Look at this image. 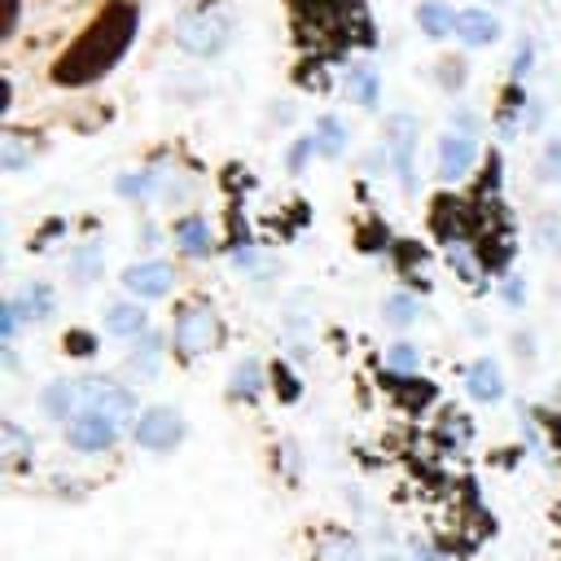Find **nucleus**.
I'll list each match as a JSON object with an SVG mask.
<instances>
[{
    "instance_id": "f257e3e1",
    "label": "nucleus",
    "mask_w": 561,
    "mask_h": 561,
    "mask_svg": "<svg viewBox=\"0 0 561 561\" xmlns=\"http://www.w3.org/2000/svg\"><path fill=\"white\" fill-rule=\"evenodd\" d=\"M136 22H140L136 0H110V4L83 26V35L53 61V83H61V88H83V83H96L101 75H110V70L123 61V53L131 48Z\"/></svg>"
},
{
    "instance_id": "f03ea898",
    "label": "nucleus",
    "mask_w": 561,
    "mask_h": 561,
    "mask_svg": "<svg viewBox=\"0 0 561 561\" xmlns=\"http://www.w3.org/2000/svg\"><path fill=\"white\" fill-rule=\"evenodd\" d=\"M228 39H232V18L224 9H215V4L188 9L175 22V44L184 53H193V57H219L228 48Z\"/></svg>"
},
{
    "instance_id": "7ed1b4c3",
    "label": "nucleus",
    "mask_w": 561,
    "mask_h": 561,
    "mask_svg": "<svg viewBox=\"0 0 561 561\" xmlns=\"http://www.w3.org/2000/svg\"><path fill=\"white\" fill-rule=\"evenodd\" d=\"M171 337H175V351L184 359H197L206 355L215 342H219V316L206 298H184L175 307V324H171Z\"/></svg>"
},
{
    "instance_id": "20e7f679",
    "label": "nucleus",
    "mask_w": 561,
    "mask_h": 561,
    "mask_svg": "<svg viewBox=\"0 0 561 561\" xmlns=\"http://www.w3.org/2000/svg\"><path fill=\"white\" fill-rule=\"evenodd\" d=\"M386 149H390V158H394V171H399V180H403V188L412 193L416 188V167H412V149H416V118L412 114H390L386 118Z\"/></svg>"
},
{
    "instance_id": "39448f33",
    "label": "nucleus",
    "mask_w": 561,
    "mask_h": 561,
    "mask_svg": "<svg viewBox=\"0 0 561 561\" xmlns=\"http://www.w3.org/2000/svg\"><path fill=\"white\" fill-rule=\"evenodd\" d=\"M184 438V421L171 408H145L136 421V443L149 451H171Z\"/></svg>"
},
{
    "instance_id": "423d86ee",
    "label": "nucleus",
    "mask_w": 561,
    "mask_h": 561,
    "mask_svg": "<svg viewBox=\"0 0 561 561\" xmlns=\"http://www.w3.org/2000/svg\"><path fill=\"white\" fill-rule=\"evenodd\" d=\"M88 390H83V403H88V412H96V416H105V421H114L118 430L136 416V399L123 390V386H114V381H83Z\"/></svg>"
},
{
    "instance_id": "0eeeda50",
    "label": "nucleus",
    "mask_w": 561,
    "mask_h": 561,
    "mask_svg": "<svg viewBox=\"0 0 561 561\" xmlns=\"http://www.w3.org/2000/svg\"><path fill=\"white\" fill-rule=\"evenodd\" d=\"M123 285L136 298H162L175 285V267L171 263H136V267L123 272Z\"/></svg>"
},
{
    "instance_id": "6e6552de",
    "label": "nucleus",
    "mask_w": 561,
    "mask_h": 561,
    "mask_svg": "<svg viewBox=\"0 0 561 561\" xmlns=\"http://www.w3.org/2000/svg\"><path fill=\"white\" fill-rule=\"evenodd\" d=\"M66 434H70V447H79V451H105L118 438V425L105 421V416H96V412H83V416L70 421Z\"/></svg>"
},
{
    "instance_id": "1a4fd4ad",
    "label": "nucleus",
    "mask_w": 561,
    "mask_h": 561,
    "mask_svg": "<svg viewBox=\"0 0 561 561\" xmlns=\"http://www.w3.org/2000/svg\"><path fill=\"white\" fill-rule=\"evenodd\" d=\"M473 153H478L473 136H465V131L443 136V140H438V175H443V180H460V175H469Z\"/></svg>"
},
{
    "instance_id": "9d476101",
    "label": "nucleus",
    "mask_w": 561,
    "mask_h": 561,
    "mask_svg": "<svg viewBox=\"0 0 561 561\" xmlns=\"http://www.w3.org/2000/svg\"><path fill=\"white\" fill-rule=\"evenodd\" d=\"M451 31L469 48H482V44H495L500 39V22L491 13H482V9H460L456 22H451Z\"/></svg>"
},
{
    "instance_id": "9b49d317",
    "label": "nucleus",
    "mask_w": 561,
    "mask_h": 561,
    "mask_svg": "<svg viewBox=\"0 0 561 561\" xmlns=\"http://www.w3.org/2000/svg\"><path fill=\"white\" fill-rule=\"evenodd\" d=\"M145 307H136V302H114L110 311H105V329L110 333H118V337H140L145 333Z\"/></svg>"
},
{
    "instance_id": "f8f14e48",
    "label": "nucleus",
    "mask_w": 561,
    "mask_h": 561,
    "mask_svg": "<svg viewBox=\"0 0 561 561\" xmlns=\"http://www.w3.org/2000/svg\"><path fill=\"white\" fill-rule=\"evenodd\" d=\"M469 394H473V399H482V403H495V399L504 394L500 368H495L491 359H478V364L469 368Z\"/></svg>"
},
{
    "instance_id": "ddd939ff",
    "label": "nucleus",
    "mask_w": 561,
    "mask_h": 561,
    "mask_svg": "<svg viewBox=\"0 0 561 561\" xmlns=\"http://www.w3.org/2000/svg\"><path fill=\"white\" fill-rule=\"evenodd\" d=\"M175 241L184 245V254H210V228L197 219V215H184L180 224H175Z\"/></svg>"
},
{
    "instance_id": "4468645a",
    "label": "nucleus",
    "mask_w": 561,
    "mask_h": 561,
    "mask_svg": "<svg viewBox=\"0 0 561 561\" xmlns=\"http://www.w3.org/2000/svg\"><path fill=\"white\" fill-rule=\"evenodd\" d=\"M346 92L355 96V105L373 110L377 105V70L373 66H351L346 70Z\"/></svg>"
},
{
    "instance_id": "2eb2a0df",
    "label": "nucleus",
    "mask_w": 561,
    "mask_h": 561,
    "mask_svg": "<svg viewBox=\"0 0 561 561\" xmlns=\"http://www.w3.org/2000/svg\"><path fill=\"white\" fill-rule=\"evenodd\" d=\"M342 145H346V127H342L333 114L316 118V149H320L324 158H337V153H342Z\"/></svg>"
},
{
    "instance_id": "dca6fc26",
    "label": "nucleus",
    "mask_w": 561,
    "mask_h": 561,
    "mask_svg": "<svg viewBox=\"0 0 561 561\" xmlns=\"http://www.w3.org/2000/svg\"><path fill=\"white\" fill-rule=\"evenodd\" d=\"M416 22L425 26V35H430V39H443V35L451 31L456 13H451L447 4H421V9H416Z\"/></svg>"
},
{
    "instance_id": "f3484780",
    "label": "nucleus",
    "mask_w": 561,
    "mask_h": 561,
    "mask_svg": "<svg viewBox=\"0 0 561 561\" xmlns=\"http://www.w3.org/2000/svg\"><path fill=\"white\" fill-rule=\"evenodd\" d=\"M0 434H4V451H0V456H4V465H9V469H13V465H22V460L31 456V438H26L13 421H4V425H0Z\"/></svg>"
},
{
    "instance_id": "a211bd4d",
    "label": "nucleus",
    "mask_w": 561,
    "mask_h": 561,
    "mask_svg": "<svg viewBox=\"0 0 561 561\" xmlns=\"http://www.w3.org/2000/svg\"><path fill=\"white\" fill-rule=\"evenodd\" d=\"M26 162H31V153H26L22 136H18V131H4V136H0V167H4V171H22Z\"/></svg>"
},
{
    "instance_id": "6ab92c4d",
    "label": "nucleus",
    "mask_w": 561,
    "mask_h": 561,
    "mask_svg": "<svg viewBox=\"0 0 561 561\" xmlns=\"http://www.w3.org/2000/svg\"><path fill=\"white\" fill-rule=\"evenodd\" d=\"M75 399H79V390H75L70 381H53V386L44 390V408H48L53 416H70Z\"/></svg>"
},
{
    "instance_id": "aec40b11",
    "label": "nucleus",
    "mask_w": 561,
    "mask_h": 561,
    "mask_svg": "<svg viewBox=\"0 0 561 561\" xmlns=\"http://www.w3.org/2000/svg\"><path fill=\"white\" fill-rule=\"evenodd\" d=\"M316 561H355V539L346 535H324L316 548Z\"/></svg>"
},
{
    "instance_id": "412c9836",
    "label": "nucleus",
    "mask_w": 561,
    "mask_h": 561,
    "mask_svg": "<svg viewBox=\"0 0 561 561\" xmlns=\"http://www.w3.org/2000/svg\"><path fill=\"white\" fill-rule=\"evenodd\" d=\"M13 307H18V316L26 311V316H48V307H53V294L44 289V285H31L22 298H13Z\"/></svg>"
},
{
    "instance_id": "4be33fe9",
    "label": "nucleus",
    "mask_w": 561,
    "mask_h": 561,
    "mask_svg": "<svg viewBox=\"0 0 561 561\" xmlns=\"http://www.w3.org/2000/svg\"><path fill=\"white\" fill-rule=\"evenodd\" d=\"M421 316V307L408 298V294H394V298H386V320L390 324H412Z\"/></svg>"
},
{
    "instance_id": "5701e85b",
    "label": "nucleus",
    "mask_w": 561,
    "mask_h": 561,
    "mask_svg": "<svg viewBox=\"0 0 561 561\" xmlns=\"http://www.w3.org/2000/svg\"><path fill=\"white\" fill-rule=\"evenodd\" d=\"M254 390H259V364L245 359V364H237V373H232V394H254Z\"/></svg>"
},
{
    "instance_id": "b1692460",
    "label": "nucleus",
    "mask_w": 561,
    "mask_h": 561,
    "mask_svg": "<svg viewBox=\"0 0 561 561\" xmlns=\"http://www.w3.org/2000/svg\"><path fill=\"white\" fill-rule=\"evenodd\" d=\"M118 188H123L127 197H145V193H153V171H140V175H123V180H118Z\"/></svg>"
},
{
    "instance_id": "393cba45",
    "label": "nucleus",
    "mask_w": 561,
    "mask_h": 561,
    "mask_svg": "<svg viewBox=\"0 0 561 561\" xmlns=\"http://www.w3.org/2000/svg\"><path fill=\"white\" fill-rule=\"evenodd\" d=\"M158 346H162V342H158L153 333H145V342H136V368L145 364V373H149V368L158 364Z\"/></svg>"
},
{
    "instance_id": "a878e982",
    "label": "nucleus",
    "mask_w": 561,
    "mask_h": 561,
    "mask_svg": "<svg viewBox=\"0 0 561 561\" xmlns=\"http://www.w3.org/2000/svg\"><path fill=\"white\" fill-rule=\"evenodd\" d=\"M92 333H83V329H75V333H66V351L70 355H92Z\"/></svg>"
},
{
    "instance_id": "bb28decb",
    "label": "nucleus",
    "mask_w": 561,
    "mask_h": 561,
    "mask_svg": "<svg viewBox=\"0 0 561 561\" xmlns=\"http://www.w3.org/2000/svg\"><path fill=\"white\" fill-rule=\"evenodd\" d=\"M543 171H548L552 180H561V140H548V149H543Z\"/></svg>"
},
{
    "instance_id": "cd10ccee",
    "label": "nucleus",
    "mask_w": 561,
    "mask_h": 561,
    "mask_svg": "<svg viewBox=\"0 0 561 561\" xmlns=\"http://www.w3.org/2000/svg\"><path fill=\"white\" fill-rule=\"evenodd\" d=\"M75 272H79V276H92V272H96V245H83V250L75 254Z\"/></svg>"
},
{
    "instance_id": "c85d7f7f",
    "label": "nucleus",
    "mask_w": 561,
    "mask_h": 561,
    "mask_svg": "<svg viewBox=\"0 0 561 561\" xmlns=\"http://www.w3.org/2000/svg\"><path fill=\"white\" fill-rule=\"evenodd\" d=\"M311 149H316V136H302V140H298V145H294V149H289V167H294V171H298V167H302V162H307V153H311Z\"/></svg>"
},
{
    "instance_id": "c756f323",
    "label": "nucleus",
    "mask_w": 561,
    "mask_h": 561,
    "mask_svg": "<svg viewBox=\"0 0 561 561\" xmlns=\"http://www.w3.org/2000/svg\"><path fill=\"white\" fill-rule=\"evenodd\" d=\"M386 359H390V368H412V364H416V351H412V346H390Z\"/></svg>"
},
{
    "instance_id": "7c9ffc66",
    "label": "nucleus",
    "mask_w": 561,
    "mask_h": 561,
    "mask_svg": "<svg viewBox=\"0 0 561 561\" xmlns=\"http://www.w3.org/2000/svg\"><path fill=\"white\" fill-rule=\"evenodd\" d=\"M526 70H530V44H522V48H517V61H513V75H517V79H522Z\"/></svg>"
},
{
    "instance_id": "2f4dec72",
    "label": "nucleus",
    "mask_w": 561,
    "mask_h": 561,
    "mask_svg": "<svg viewBox=\"0 0 561 561\" xmlns=\"http://www.w3.org/2000/svg\"><path fill=\"white\" fill-rule=\"evenodd\" d=\"M4 9H9V18H4V35H13V31H18V0H4Z\"/></svg>"
},
{
    "instance_id": "473e14b6",
    "label": "nucleus",
    "mask_w": 561,
    "mask_h": 561,
    "mask_svg": "<svg viewBox=\"0 0 561 561\" xmlns=\"http://www.w3.org/2000/svg\"><path fill=\"white\" fill-rule=\"evenodd\" d=\"M377 561H403V557H377Z\"/></svg>"
}]
</instances>
